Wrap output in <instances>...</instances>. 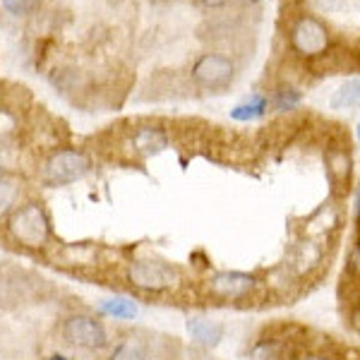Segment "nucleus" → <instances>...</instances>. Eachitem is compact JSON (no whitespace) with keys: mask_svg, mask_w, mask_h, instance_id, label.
Returning <instances> with one entry per match:
<instances>
[{"mask_svg":"<svg viewBox=\"0 0 360 360\" xmlns=\"http://www.w3.org/2000/svg\"><path fill=\"white\" fill-rule=\"evenodd\" d=\"M300 98L303 96H300L298 89H293V86H281V89L274 94V108L281 113L293 111V108L300 106Z\"/></svg>","mask_w":360,"mask_h":360,"instance_id":"obj_15","label":"nucleus"},{"mask_svg":"<svg viewBox=\"0 0 360 360\" xmlns=\"http://www.w3.org/2000/svg\"><path fill=\"white\" fill-rule=\"evenodd\" d=\"M149 348L139 336H127L111 351L108 360H147Z\"/></svg>","mask_w":360,"mask_h":360,"instance_id":"obj_11","label":"nucleus"},{"mask_svg":"<svg viewBox=\"0 0 360 360\" xmlns=\"http://www.w3.org/2000/svg\"><path fill=\"white\" fill-rule=\"evenodd\" d=\"M233 72L236 68L231 63V58H226L221 53H205L193 65V79L202 89L209 91H224L226 86H231Z\"/></svg>","mask_w":360,"mask_h":360,"instance_id":"obj_5","label":"nucleus"},{"mask_svg":"<svg viewBox=\"0 0 360 360\" xmlns=\"http://www.w3.org/2000/svg\"><path fill=\"white\" fill-rule=\"evenodd\" d=\"M348 166H351V161H348V154H346V152H334V154H329V168H332L334 176L348 178Z\"/></svg>","mask_w":360,"mask_h":360,"instance_id":"obj_16","label":"nucleus"},{"mask_svg":"<svg viewBox=\"0 0 360 360\" xmlns=\"http://www.w3.org/2000/svg\"><path fill=\"white\" fill-rule=\"evenodd\" d=\"M358 139H360V125H358Z\"/></svg>","mask_w":360,"mask_h":360,"instance_id":"obj_22","label":"nucleus"},{"mask_svg":"<svg viewBox=\"0 0 360 360\" xmlns=\"http://www.w3.org/2000/svg\"><path fill=\"white\" fill-rule=\"evenodd\" d=\"M293 49L305 58H319L329 49V29L317 17H300L291 32Z\"/></svg>","mask_w":360,"mask_h":360,"instance_id":"obj_6","label":"nucleus"},{"mask_svg":"<svg viewBox=\"0 0 360 360\" xmlns=\"http://www.w3.org/2000/svg\"><path fill=\"white\" fill-rule=\"evenodd\" d=\"M266 106H269V101H266L262 94H255L250 101L236 106L233 111H231V118L238 120V123H250V120L262 118V115L266 113Z\"/></svg>","mask_w":360,"mask_h":360,"instance_id":"obj_12","label":"nucleus"},{"mask_svg":"<svg viewBox=\"0 0 360 360\" xmlns=\"http://www.w3.org/2000/svg\"><path fill=\"white\" fill-rule=\"evenodd\" d=\"M255 286H257L255 276L245 274V271H219V274H214L209 278L207 291L209 295H214V298H219V300H231V303H236V300L248 298V295L255 291Z\"/></svg>","mask_w":360,"mask_h":360,"instance_id":"obj_7","label":"nucleus"},{"mask_svg":"<svg viewBox=\"0 0 360 360\" xmlns=\"http://www.w3.org/2000/svg\"><path fill=\"white\" fill-rule=\"evenodd\" d=\"M332 106L334 108H358L360 106V77L346 79V82L336 89V94L332 98Z\"/></svg>","mask_w":360,"mask_h":360,"instance_id":"obj_13","label":"nucleus"},{"mask_svg":"<svg viewBox=\"0 0 360 360\" xmlns=\"http://www.w3.org/2000/svg\"><path fill=\"white\" fill-rule=\"evenodd\" d=\"M185 329H188L190 339L193 344L197 346H207V348H214L224 341V324L221 322H214L209 317H202V315H195L185 322Z\"/></svg>","mask_w":360,"mask_h":360,"instance_id":"obj_8","label":"nucleus"},{"mask_svg":"<svg viewBox=\"0 0 360 360\" xmlns=\"http://www.w3.org/2000/svg\"><path fill=\"white\" fill-rule=\"evenodd\" d=\"M125 278L135 291L142 293H166L183 283L178 266L159 257H137L127 264Z\"/></svg>","mask_w":360,"mask_h":360,"instance_id":"obj_2","label":"nucleus"},{"mask_svg":"<svg viewBox=\"0 0 360 360\" xmlns=\"http://www.w3.org/2000/svg\"><path fill=\"white\" fill-rule=\"evenodd\" d=\"M98 312L111 319H123V322H130V319L137 317V303L127 295H111V298H101L98 300Z\"/></svg>","mask_w":360,"mask_h":360,"instance_id":"obj_10","label":"nucleus"},{"mask_svg":"<svg viewBox=\"0 0 360 360\" xmlns=\"http://www.w3.org/2000/svg\"><path fill=\"white\" fill-rule=\"evenodd\" d=\"M60 336L75 348H84V351H101L108 346V332L103 322L96 317L86 315V312H72L63 319Z\"/></svg>","mask_w":360,"mask_h":360,"instance_id":"obj_4","label":"nucleus"},{"mask_svg":"<svg viewBox=\"0 0 360 360\" xmlns=\"http://www.w3.org/2000/svg\"><path fill=\"white\" fill-rule=\"evenodd\" d=\"M91 171V159L82 149H58L44 164L41 180L49 188H65Z\"/></svg>","mask_w":360,"mask_h":360,"instance_id":"obj_3","label":"nucleus"},{"mask_svg":"<svg viewBox=\"0 0 360 360\" xmlns=\"http://www.w3.org/2000/svg\"><path fill=\"white\" fill-rule=\"evenodd\" d=\"M310 360H317V358H310Z\"/></svg>","mask_w":360,"mask_h":360,"instance_id":"obj_23","label":"nucleus"},{"mask_svg":"<svg viewBox=\"0 0 360 360\" xmlns=\"http://www.w3.org/2000/svg\"><path fill=\"white\" fill-rule=\"evenodd\" d=\"M168 147V135L161 127H139L132 135V149L139 156H154L161 154Z\"/></svg>","mask_w":360,"mask_h":360,"instance_id":"obj_9","label":"nucleus"},{"mask_svg":"<svg viewBox=\"0 0 360 360\" xmlns=\"http://www.w3.org/2000/svg\"><path fill=\"white\" fill-rule=\"evenodd\" d=\"M200 5H205V8H221V5H226L229 0H197Z\"/></svg>","mask_w":360,"mask_h":360,"instance_id":"obj_18","label":"nucleus"},{"mask_svg":"<svg viewBox=\"0 0 360 360\" xmlns=\"http://www.w3.org/2000/svg\"><path fill=\"white\" fill-rule=\"evenodd\" d=\"M154 3H171V0H154Z\"/></svg>","mask_w":360,"mask_h":360,"instance_id":"obj_21","label":"nucleus"},{"mask_svg":"<svg viewBox=\"0 0 360 360\" xmlns=\"http://www.w3.org/2000/svg\"><path fill=\"white\" fill-rule=\"evenodd\" d=\"M20 207V185L13 178L0 176V217L13 214Z\"/></svg>","mask_w":360,"mask_h":360,"instance_id":"obj_14","label":"nucleus"},{"mask_svg":"<svg viewBox=\"0 0 360 360\" xmlns=\"http://www.w3.org/2000/svg\"><path fill=\"white\" fill-rule=\"evenodd\" d=\"M8 236L25 250H44L51 240V219L39 202L20 205L8 219Z\"/></svg>","mask_w":360,"mask_h":360,"instance_id":"obj_1","label":"nucleus"},{"mask_svg":"<svg viewBox=\"0 0 360 360\" xmlns=\"http://www.w3.org/2000/svg\"><path fill=\"white\" fill-rule=\"evenodd\" d=\"M353 322H356V329H358V332H360V310L356 312V317H353Z\"/></svg>","mask_w":360,"mask_h":360,"instance_id":"obj_20","label":"nucleus"},{"mask_svg":"<svg viewBox=\"0 0 360 360\" xmlns=\"http://www.w3.org/2000/svg\"><path fill=\"white\" fill-rule=\"evenodd\" d=\"M49 360H70L68 356H63V353H53V356H51Z\"/></svg>","mask_w":360,"mask_h":360,"instance_id":"obj_19","label":"nucleus"},{"mask_svg":"<svg viewBox=\"0 0 360 360\" xmlns=\"http://www.w3.org/2000/svg\"><path fill=\"white\" fill-rule=\"evenodd\" d=\"M37 3L39 0H3V8L10 15H27L37 8Z\"/></svg>","mask_w":360,"mask_h":360,"instance_id":"obj_17","label":"nucleus"}]
</instances>
